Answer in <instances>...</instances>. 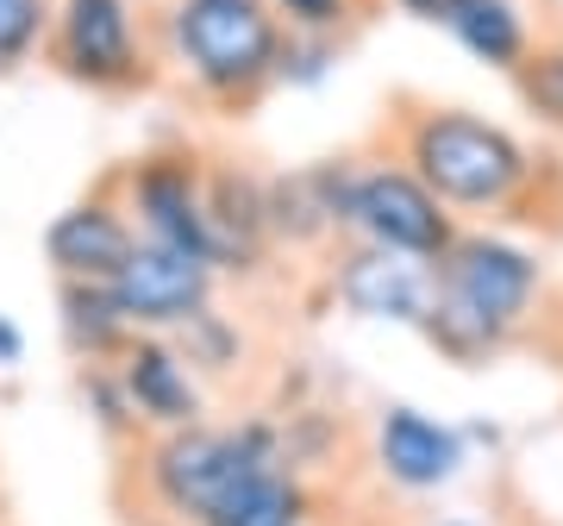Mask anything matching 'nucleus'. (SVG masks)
Instances as JSON below:
<instances>
[{"label":"nucleus","instance_id":"nucleus-1","mask_svg":"<svg viewBox=\"0 0 563 526\" xmlns=\"http://www.w3.org/2000/svg\"><path fill=\"white\" fill-rule=\"evenodd\" d=\"M532 288H539V263L526 251L501 239H457L439 257V302H432L426 326L457 358H470V351H483L520 326Z\"/></svg>","mask_w":563,"mask_h":526},{"label":"nucleus","instance_id":"nucleus-2","mask_svg":"<svg viewBox=\"0 0 563 526\" xmlns=\"http://www.w3.org/2000/svg\"><path fill=\"white\" fill-rule=\"evenodd\" d=\"M413 169L439 201L457 207H501L526 183L520 144L470 113H426L413 125Z\"/></svg>","mask_w":563,"mask_h":526},{"label":"nucleus","instance_id":"nucleus-3","mask_svg":"<svg viewBox=\"0 0 563 526\" xmlns=\"http://www.w3.org/2000/svg\"><path fill=\"white\" fill-rule=\"evenodd\" d=\"M176 44L213 88H251L276 63V20L263 0H181Z\"/></svg>","mask_w":563,"mask_h":526},{"label":"nucleus","instance_id":"nucleus-4","mask_svg":"<svg viewBox=\"0 0 563 526\" xmlns=\"http://www.w3.org/2000/svg\"><path fill=\"white\" fill-rule=\"evenodd\" d=\"M263 470H276L263 432H195V426H188V432H176V439L163 446L157 483L176 507H188V514L207 520L232 489H244L251 476H263Z\"/></svg>","mask_w":563,"mask_h":526},{"label":"nucleus","instance_id":"nucleus-5","mask_svg":"<svg viewBox=\"0 0 563 526\" xmlns=\"http://www.w3.org/2000/svg\"><path fill=\"white\" fill-rule=\"evenodd\" d=\"M351 220L376 239V251H401V257H444L457 232L439 213V195L407 176V169H369L351 183Z\"/></svg>","mask_w":563,"mask_h":526},{"label":"nucleus","instance_id":"nucleus-6","mask_svg":"<svg viewBox=\"0 0 563 526\" xmlns=\"http://www.w3.org/2000/svg\"><path fill=\"white\" fill-rule=\"evenodd\" d=\"M107 295H113V307H120L125 320H139V326L195 320L207 302V257L151 239L120 263V276L107 283Z\"/></svg>","mask_w":563,"mask_h":526},{"label":"nucleus","instance_id":"nucleus-7","mask_svg":"<svg viewBox=\"0 0 563 526\" xmlns=\"http://www.w3.org/2000/svg\"><path fill=\"white\" fill-rule=\"evenodd\" d=\"M344 302L376 320H426L439 302V276H426L401 251H369L344 270Z\"/></svg>","mask_w":563,"mask_h":526},{"label":"nucleus","instance_id":"nucleus-8","mask_svg":"<svg viewBox=\"0 0 563 526\" xmlns=\"http://www.w3.org/2000/svg\"><path fill=\"white\" fill-rule=\"evenodd\" d=\"M132 251H139V244H132L125 220L107 213V207H69V213L51 226V263H57L69 283H113Z\"/></svg>","mask_w":563,"mask_h":526},{"label":"nucleus","instance_id":"nucleus-9","mask_svg":"<svg viewBox=\"0 0 563 526\" xmlns=\"http://www.w3.org/2000/svg\"><path fill=\"white\" fill-rule=\"evenodd\" d=\"M63 57L95 81L132 76V20L125 0H63Z\"/></svg>","mask_w":563,"mask_h":526},{"label":"nucleus","instance_id":"nucleus-10","mask_svg":"<svg viewBox=\"0 0 563 526\" xmlns=\"http://www.w3.org/2000/svg\"><path fill=\"white\" fill-rule=\"evenodd\" d=\"M376 446H383L388 476H395V483H407V489H439L444 476L463 464L457 432L432 426L426 414H413V407H388V414H383V432H376Z\"/></svg>","mask_w":563,"mask_h":526},{"label":"nucleus","instance_id":"nucleus-11","mask_svg":"<svg viewBox=\"0 0 563 526\" xmlns=\"http://www.w3.org/2000/svg\"><path fill=\"white\" fill-rule=\"evenodd\" d=\"M125 395H132L139 414H151V420H163V426H188L195 407H201L188 370H181L163 344H139V351L125 358Z\"/></svg>","mask_w":563,"mask_h":526},{"label":"nucleus","instance_id":"nucleus-12","mask_svg":"<svg viewBox=\"0 0 563 526\" xmlns=\"http://www.w3.org/2000/svg\"><path fill=\"white\" fill-rule=\"evenodd\" d=\"M444 25L463 39V51H476L483 63H520L526 57V20L514 0H451Z\"/></svg>","mask_w":563,"mask_h":526},{"label":"nucleus","instance_id":"nucleus-13","mask_svg":"<svg viewBox=\"0 0 563 526\" xmlns=\"http://www.w3.org/2000/svg\"><path fill=\"white\" fill-rule=\"evenodd\" d=\"M295 520H301V489L288 483L282 470L251 476V483L232 489V495L207 514V526H295Z\"/></svg>","mask_w":563,"mask_h":526},{"label":"nucleus","instance_id":"nucleus-14","mask_svg":"<svg viewBox=\"0 0 563 526\" xmlns=\"http://www.w3.org/2000/svg\"><path fill=\"white\" fill-rule=\"evenodd\" d=\"M44 32V0H0V63L25 57Z\"/></svg>","mask_w":563,"mask_h":526},{"label":"nucleus","instance_id":"nucleus-15","mask_svg":"<svg viewBox=\"0 0 563 526\" xmlns=\"http://www.w3.org/2000/svg\"><path fill=\"white\" fill-rule=\"evenodd\" d=\"M526 95H532L551 120H563V51H539V57L526 63Z\"/></svg>","mask_w":563,"mask_h":526},{"label":"nucleus","instance_id":"nucleus-16","mask_svg":"<svg viewBox=\"0 0 563 526\" xmlns=\"http://www.w3.org/2000/svg\"><path fill=\"white\" fill-rule=\"evenodd\" d=\"M288 13H295V20H307V25H332L344 7H339V0H288Z\"/></svg>","mask_w":563,"mask_h":526},{"label":"nucleus","instance_id":"nucleus-17","mask_svg":"<svg viewBox=\"0 0 563 526\" xmlns=\"http://www.w3.org/2000/svg\"><path fill=\"white\" fill-rule=\"evenodd\" d=\"M407 7H413V13H426V20H444V7H451V0H407Z\"/></svg>","mask_w":563,"mask_h":526}]
</instances>
